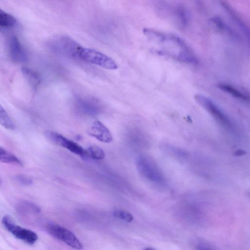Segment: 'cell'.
<instances>
[{
	"label": "cell",
	"mask_w": 250,
	"mask_h": 250,
	"mask_svg": "<svg viewBox=\"0 0 250 250\" xmlns=\"http://www.w3.org/2000/svg\"><path fill=\"white\" fill-rule=\"evenodd\" d=\"M144 32L149 39L162 46L164 52L175 54V57L182 61L196 63L197 60L195 56L179 37L150 29H145Z\"/></svg>",
	"instance_id": "obj_1"
},
{
	"label": "cell",
	"mask_w": 250,
	"mask_h": 250,
	"mask_svg": "<svg viewBox=\"0 0 250 250\" xmlns=\"http://www.w3.org/2000/svg\"><path fill=\"white\" fill-rule=\"evenodd\" d=\"M75 54L87 62L110 70L116 69L118 66L111 58L95 50L78 45Z\"/></svg>",
	"instance_id": "obj_2"
},
{
	"label": "cell",
	"mask_w": 250,
	"mask_h": 250,
	"mask_svg": "<svg viewBox=\"0 0 250 250\" xmlns=\"http://www.w3.org/2000/svg\"><path fill=\"white\" fill-rule=\"evenodd\" d=\"M1 222L7 230L16 238L30 245L37 241L38 237L35 232L16 224L10 216H3Z\"/></svg>",
	"instance_id": "obj_3"
},
{
	"label": "cell",
	"mask_w": 250,
	"mask_h": 250,
	"mask_svg": "<svg viewBox=\"0 0 250 250\" xmlns=\"http://www.w3.org/2000/svg\"><path fill=\"white\" fill-rule=\"evenodd\" d=\"M47 232L75 249H82L83 245L75 234L68 229L56 224H49L46 227Z\"/></svg>",
	"instance_id": "obj_4"
},
{
	"label": "cell",
	"mask_w": 250,
	"mask_h": 250,
	"mask_svg": "<svg viewBox=\"0 0 250 250\" xmlns=\"http://www.w3.org/2000/svg\"><path fill=\"white\" fill-rule=\"evenodd\" d=\"M44 135L47 139L53 144L65 148L83 159L88 157L86 150L83 149L76 142L65 138L62 135L51 130L46 131Z\"/></svg>",
	"instance_id": "obj_5"
},
{
	"label": "cell",
	"mask_w": 250,
	"mask_h": 250,
	"mask_svg": "<svg viewBox=\"0 0 250 250\" xmlns=\"http://www.w3.org/2000/svg\"><path fill=\"white\" fill-rule=\"evenodd\" d=\"M138 171L146 179L157 183L163 181V176L153 162L147 157L141 156L136 161Z\"/></svg>",
	"instance_id": "obj_6"
},
{
	"label": "cell",
	"mask_w": 250,
	"mask_h": 250,
	"mask_svg": "<svg viewBox=\"0 0 250 250\" xmlns=\"http://www.w3.org/2000/svg\"><path fill=\"white\" fill-rule=\"evenodd\" d=\"M194 98L199 104L222 125L229 128L231 126V122L228 117L211 100L199 94L195 95Z\"/></svg>",
	"instance_id": "obj_7"
},
{
	"label": "cell",
	"mask_w": 250,
	"mask_h": 250,
	"mask_svg": "<svg viewBox=\"0 0 250 250\" xmlns=\"http://www.w3.org/2000/svg\"><path fill=\"white\" fill-rule=\"evenodd\" d=\"M9 54L11 59L17 63L23 62L27 60L26 53L19 39L11 37L8 42Z\"/></svg>",
	"instance_id": "obj_8"
},
{
	"label": "cell",
	"mask_w": 250,
	"mask_h": 250,
	"mask_svg": "<svg viewBox=\"0 0 250 250\" xmlns=\"http://www.w3.org/2000/svg\"><path fill=\"white\" fill-rule=\"evenodd\" d=\"M87 133L90 136L103 143H109L113 140L109 129L99 121L93 123L88 129Z\"/></svg>",
	"instance_id": "obj_9"
},
{
	"label": "cell",
	"mask_w": 250,
	"mask_h": 250,
	"mask_svg": "<svg viewBox=\"0 0 250 250\" xmlns=\"http://www.w3.org/2000/svg\"><path fill=\"white\" fill-rule=\"evenodd\" d=\"M0 162L21 166L22 163L15 155L0 147Z\"/></svg>",
	"instance_id": "obj_10"
},
{
	"label": "cell",
	"mask_w": 250,
	"mask_h": 250,
	"mask_svg": "<svg viewBox=\"0 0 250 250\" xmlns=\"http://www.w3.org/2000/svg\"><path fill=\"white\" fill-rule=\"evenodd\" d=\"M21 71L23 75L32 87H36L40 83V77L36 72L26 67L22 68Z\"/></svg>",
	"instance_id": "obj_11"
},
{
	"label": "cell",
	"mask_w": 250,
	"mask_h": 250,
	"mask_svg": "<svg viewBox=\"0 0 250 250\" xmlns=\"http://www.w3.org/2000/svg\"><path fill=\"white\" fill-rule=\"evenodd\" d=\"M218 87L222 90L231 94L238 99L245 101H249V98L247 96L231 85L227 84H220L218 85Z\"/></svg>",
	"instance_id": "obj_12"
},
{
	"label": "cell",
	"mask_w": 250,
	"mask_h": 250,
	"mask_svg": "<svg viewBox=\"0 0 250 250\" xmlns=\"http://www.w3.org/2000/svg\"><path fill=\"white\" fill-rule=\"evenodd\" d=\"M0 124L4 127L13 130L15 125L3 107L0 104Z\"/></svg>",
	"instance_id": "obj_13"
},
{
	"label": "cell",
	"mask_w": 250,
	"mask_h": 250,
	"mask_svg": "<svg viewBox=\"0 0 250 250\" xmlns=\"http://www.w3.org/2000/svg\"><path fill=\"white\" fill-rule=\"evenodd\" d=\"M86 152L88 157L95 160H103L105 157L104 150L96 145L89 146L86 149Z\"/></svg>",
	"instance_id": "obj_14"
},
{
	"label": "cell",
	"mask_w": 250,
	"mask_h": 250,
	"mask_svg": "<svg viewBox=\"0 0 250 250\" xmlns=\"http://www.w3.org/2000/svg\"><path fill=\"white\" fill-rule=\"evenodd\" d=\"M16 22V20L14 17L0 9V26H11Z\"/></svg>",
	"instance_id": "obj_15"
},
{
	"label": "cell",
	"mask_w": 250,
	"mask_h": 250,
	"mask_svg": "<svg viewBox=\"0 0 250 250\" xmlns=\"http://www.w3.org/2000/svg\"><path fill=\"white\" fill-rule=\"evenodd\" d=\"M113 215L123 221L130 223L133 220V215L128 211L123 210H115L113 212Z\"/></svg>",
	"instance_id": "obj_16"
},
{
	"label": "cell",
	"mask_w": 250,
	"mask_h": 250,
	"mask_svg": "<svg viewBox=\"0 0 250 250\" xmlns=\"http://www.w3.org/2000/svg\"><path fill=\"white\" fill-rule=\"evenodd\" d=\"M15 178L19 183L24 186L30 185L33 182L31 178L24 175H17L16 176Z\"/></svg>",
	"instance_id": "obj_17"
},
{
	"label": "cell",
	"mask_w": 250,
	"mask_h": 250,
	"mask_svg": "<svg viewBox=\"0 0 250 250\" xmlns=\"http://www.w3.org/2000/svg\"><path fill=\"white\" fill-rule=\"evenodd\" d=\"M235 156H242L246 154V151L242 149L237 150L235 152Z\"/></svg>",
	"instance_id": "obj_18"
},
{
	"label": "cell",
	"mask_w": 250,
	"mask_h": 250,
	"mask_svg": "<svg viewBox=\"0 0 250 250\" xmlns=\"http://www.w3.org/2000/svg\"><path fill=\"white\" fill-rule=\"evenodd\" d=\"M0 184H1V180H0Z\"/></svg>",
	"instance_id": "obj_19"
}]
</instances>
